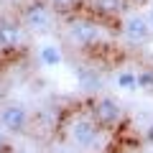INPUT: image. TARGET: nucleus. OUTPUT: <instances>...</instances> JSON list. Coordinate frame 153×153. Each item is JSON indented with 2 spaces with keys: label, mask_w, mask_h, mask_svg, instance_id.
Returning <instances> with one entry per match:
<instances>
[{
  "label": "nucleus",
  "mask_w": 153,
  "mask_h": 153,
  "mask_svg": "<svg viewBox=\"0 0 153 153\" xmlns=\"http://www.w3.org/2000/svg\"><path fill=\"white\" fill-rule=\"evenodd\" d=\"M94 135H97V123L94 120L82 117V120H76L74 125H71V138H74L79 146H92Z\"/></svg>",
  "instance_id": "3"
},
{
  "label": "nucleus",
  "mask_w": 153,
  "mask_h": 153,
  "mask_svg": "<svg viewBox=\"0 0 153 153\" xmlns=\"http://www.w3.org/2000/svg\"><path fill=\"white\" fill-rule=\"evenodd\" d=\"M0 153H8V138L0 133Z\"/></svg>",
  "instance_id": "13"
},
{
  "label": "nucleus",
  "mask_w": 153,
  "mask_h": 153,
  "mask_svg": "<svg viewBox=\"0 0 153 153\" xmlns=\"http://www.w3.org/2000/svg\"><path fill=\"white\" fill-rule=\"evenodd\" d=\"M146 140H148V143H151V146H153V125H151V128H148V130H146Z\"/></svg>",
  "instance_id": "14"
},
{
  "label": "nucleus",
  "mask_w": 153,
  "mask_h": 153,
  "mask_svg": "<svg viewBox=\"0 0 153 153\" xmlns=\"http://www.w3.org/2000/svg\"><path fill=\"white\" fill-rule=\"evenodd\" d=\"M125 33H128L130 41H146L148 38V23L140 16H133L125 21Z\"/></svg>",
  "instance_id": "7"
},
{
  "label": "nucleus",
  "mask_w": 153,
  "mask_h": 153,
  "mask_svg": "<svg viewBox=\"0 0 153 153\" xmlns=\"http://www.w3.org/2000/svg\"><path fill=\"white\" fill-rule=\"evenodd\" d=\"M117 84H120L123 89H133V87H138V82H135V74H120L117 76Z\"/></svg>",
  "instance_id": "10"
},
{
  "label": "nucleus",
  "mask_w": 153,
  "mask_h": 153,
  "mask_svg": "<svg viewBox=\"0 0 153 153\" xmlns=\"http://www.w3.org/2000/svg\"><path fill=\"white\" fill-rule=\"evenodd\" d=\"M135 82H138V87L151 89V87H153V74H151V71H146V74H138V76H135Z\"/></svg>",
  "instance_id": "11"
},
{
  "label": "nucleus",
  "mask_w": 153,
  "mask_h": 153,
  "mask_svg": "<svg viewBox=\"0 0 153 153\" xmlns=\"http://www.w3.org/2000/svg\"><path fill=\"white\" fill-rule=\"evenodd\" d=\"M49 10H46L44 3H31V5L23 10V23L28 28H46L49 26Z\"/></svg>",
  "instance_id": "4"
},
{
  "label": "nucleus",
  "mask_w": 153,
  "mask_h": 153,
  "mask_svg": "<svg viewBox=\"0 0 153 153\" xmlns=\"http://www.w3.org/2000/svg\"><path fill=\"white\" fill-rule=\"evenodd\" d=\"M120 115H123V110H120V105L115 102V100H97V105L92 107V117H94V123L97 125H115V123L120 120Z\"/></svg>",
  "instance_id": "1"
},
{
  "label": "nucleus",
  "mask_w": 153,
  "mask_h": 153,
  "mask_svg": "<svg viewBox=\"0 0 153 153\" xmlns=\"http://www.w3.org/2000/svg\"><path fill=\"white\" fill-rule=\"evenodd\" d=\"M18 44H21V26H16L10 21L0 23V46L3 49H16Z\"/></svg>",
  "instance_id": "6"
},
{
  "label": "nucleus",
  "mask_w": 153,
  "mask_h": 153,
  "mask_svg": "<svg viewBox=\"0 0 153 153\" xmlns=\"http://www.w3.org/2000/svg\"><path fill=\"white\" fill-rule=\"evenodd\" d=\"M41 61H44L46 66H56V64H61V54H59V49H56V46H44V49H41Z\"/></svg>",
  "instance_id": "9"
},
{
  "label": "nucleus",
  "mask_w": 153,
  "mask_h": 153,
  "mask_svg": "<svg viewBox=\"0 0 153 153\" xmlns=\"http://www.w3.org/2000/svg\"><path fill=\"white\" fill-rule=\"evenodd\" d=\"M92 5L100 13H120L125 8V0H92Z\"/></svg>",
  "instance_id": "8"
},
{
  "label": "nucleus",
  "mask_w": 153,
  "mask_h": 153,
  "mask_svg": "<svg viewBox=\"0 0 153 153\" xmlns=\"http://www.w3.org/2000/svg\"><path fill=\"white\" fill-rule=\"evenodd\" d=\"M151 21H153V8H151Z\"/></svg>",
  "instance_id": "15"
},
{
  "label": "nucleus",
  "mask_w": 153,
  "mask_h": 153,
  "mask_svg": "<svg viewBox=\"0 0 153 153\" xmlns=\"http://www.w3.org/2000/svg\"><path fill=\"white\" fill-rule=\"evenodd\" d=\"M0 123H3V128L10 133H21L26 130L28 125V112L23 105H8L3 112H0Z\"/></svg>",
  "instance_id": "2"
},
{
  "label": "nucleus",
  "mask_w": 153,
  "mask_h": 153,
  "mask_svg": "<svg viewBox=\"0 0 153 153\" xmlns=\"http://www.w3.org/2000/svg\"><path fill=\"white\" fill-rule=\"evenodd\" d=\"M69 31H71V38H76V41L84 44V46H89V44L97 41V26H92V23H87V21H74Z\"/></svg>",
  "instance_id": "5"
},
{
  "label": "nucleus",
  "mask_w": 153,
  "mask_h": 153,
  "mask_svg": "<svg viewBox=\"0 0 153 153\" xmlns=\"http://www.w3.org/2000/svg\"><path fill=\"white\" fill-rule=\"evenodd\" d=\"M54 3L56 10H71V8H76V0H51Z\"/></svg>",
  "instance_id": "12"
}]
</instances>
